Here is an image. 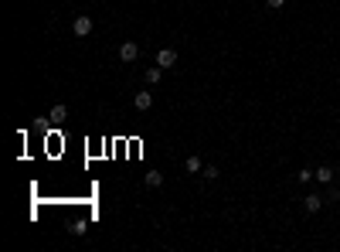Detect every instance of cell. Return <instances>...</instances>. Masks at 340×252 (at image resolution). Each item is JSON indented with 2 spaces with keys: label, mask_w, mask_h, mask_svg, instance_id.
Here are the masks:
<instances>
[{
  "label": "cell",
  "mask_w": 340,
  "mask_h": 252,
  "mask_svg": "<svg viewBox=\"0 0 340 252\" xmlns=\"http://www.w3.org/2000/svg\"><path fill=\"white\" fill-rule=\"evenodd\" d=\"M72 31H75V38H89L92 35V17L89 14H79V17L72 21Z\"/></svg>",
  "instance_id": "1"
},
{
  "label": "cell",
  "mask_w": 340,
  "mask_h": 252,
  "mask_svg": "<svg viewBox=\"0 0 340 252\" xmlns=\"http://www.w3.org/2000/svg\"><path fill=\"white\" fill-rule=\"evenodd\" d=\"M136 58H140V45H136V41H123V45H119V61L129 65V61H136Z\"/></svg>",
  "instance_id": "2"
},
{
  "label": "cell",
  "mask_w": 340,
  "mask_h": 252,
  "mask_svg": "<svg viewBox=\"0 0 340 252\" xmlns=\"http://www.w3.org/2000/svg\"><path fill=\"white\" fill-rule=\"evenodd\" d=\"M157 65H160V69H174V65H177V51H174V48L157 51Z\"/></svg>",
  "instance_id": "3"
},
{
  "label": "cell",
  "mask_w": 340,
  "mask_h": 252,
  "mask_svg": "<svg viewBox=\"0 0 340 252\" xmlns=\"http://www.w3.org/2000/svg\"><path fill=\"white\" fill-rule=\"evenodd\" d=\"M320 208H323V198H320V195H306L303 198V211H306V215H317Z\"/></svg>",
  "instance_id": "4"
},
{
  "label": "cell",
  "mask_w": 340,
  "mask_h": 252,
  "mask_svg": "<svg viewBox=\"0 0 340 252\" xmlns=\"http://www.w3.org/2000/svg\"><path fill=\"white\" fill-rule=\"evenodd\" d=\"M333 177H337L333 167H317V171H313V181H320V184H333Z\"/></svg>",
  "instance_id": "5"
},
{
  "label": "cell",
  "mask_w": 340,
  "mask_h": 252,
  "mask_svg": "<svg viewBox=\"0 0 340 252\" xmlns=\"http://www.w3.org/2000/svg\"><path fill=\"white\" fill-rule=\"evenodd\" d=\"M133 106H136V109H140V113H147L150 106H153V92H136Z\"/></svg>",
  "instance_id": "6"
},
{
  "label": "cell",
  "mask_w": 340,
  "mask_h": 252,
  "mask_svg": "<svg viewBox=\"0 0 340 252\" xmlns=\"http://www.w3.org/2000/svg\"><path fill=\"white\" fill-rule=\"evenodd\" d=\"M184 171H187V174H201L204 171L201 157H187V161H184Z\"/></svg>",
  "instance_id": "7"
},
{
  "label": "cell",
  "mask_w": 340,
  "mask_h": 252,
  "mask_svg": "<svg viewBox=\"0 0 340 252\" xmlns=\"http://www.w3.org/2000/svg\"><path fill=\"white\" fill-rule=\"evenodd\" d=\"M143 184H147V187H160V184H163V174H160V171L143 174Z\"/></svg>",
  "instance_id": "8"
},
{
  "label": "cell",
  "mask_w": 340,
  "mask_h": 252,
  "mask_svg": "<svg viewBox=\"0 0 340 252\" xmlns=\"http://www.w3.org/2000/svg\"><path fill=\"white\" fill-rule=\"evenodd\" d=\"M65 119H68V106L58 103L55 109H51V123H65Z\"/></svg>",
  "instance_id": "9"
},
{
  "label": "cell",
  "mask_w": 340,
  "mask_h": 252,
  "mask_svg": "<svg viewBox=\"0 0 340 252\" xmlns=\"http://www.w3.org/2000/svg\"><path fill=\"white\" fill-rule=\"evenodd\" d=\"M160 79H163V69H160V65L157 69H147V82L150 85H160Z\"/></svg>",
  "instance_id": "10"
},
{
  "label": "cell",
  "mask_w": 340,
  "mask_h": 252,
  "mask_svg": "<svg viewBox=\"0 0 340 252\" xmlns=\"http://www.w3.org/2000/svg\"><path fill=\"white\" fill-rule=\"evenodd\" d=\"M201 177H204V181H218V177H221V171H218L215 164H208V167L201 171Z\"/></svg>",
  "instance_id": "11"
},
{
  "label": "cell",
  "mask_w": 340,
  "mask_h": 252,
  "mask_svg": "<svg viewBox=\"0 0 340 252\" xmlns=\"http://www.w3.org/2000/svg\"><path fill=\"white\" fill-rule=\"evenodd\" d=\"M327 201H340V184H327Z\"/></svg>",
  "instance_id": "12"
},
{
  "label": "cell",
  "mask_w": 340,
  "mask_h": 252,
  "mask_svg": "<svg viewBox=\"0 0 340 252\" xmlns=\"http://www.w3.org/2000/svg\"><path fill=\"white\" fill-rule=\"evenodd\" d=\"M296 181H299V184H310V181H313V171H299V174H296Z\"/></svg>",
  "instance_id": "13"
},
{
  "label": "cell",
  "mask_w": 340,
  "mask_h": 252,
  "mask_svg": "<svg viewBox=\"0 0 340 252\" xmlns=\"http://www.w3.org/2000/svg\"><path fill=\"white\" fill-rule=\"evenodd\" d=\"M68 232H72V235H85V222H75Z\"/></svg>",
  "instance_id": "14"
},
{
  "label": "cell",
  "mask_w": 340,
  "mask_h": 252,
  "mask_svg": "<svg viewBox=\"0 0 340 252\" xmlns=\"http://www.w3.org/2000/svg\"><path fill=\"white\" fill-rule=\"evenodd\" d=\"M265 4H269V7H272V11H279V7H283V4H286V0H265Z\"/></svg>",
  "instance_id": "15"
},
{
  "label": "cell",
  "mask_w": 340,
  "mask_h": 252,
  "mask_svg": "<svg viewBox=\"0 0 340 252\" xmlns=\"http://www.w3.org/2000/svg\"><path fill=\"white\" fill-rule=\"evenodd\" d=\"M337 177H340V167H337Z\"/></svg>",
  "instance_id": "16"
}]
</instances>
